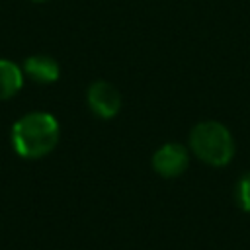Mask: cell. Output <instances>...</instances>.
<instances>
[{"label":"cell","instance_id":"obj_1","mask_svg":"<svg viewBox=\"0 0 250 250\" xmlns=\"http://www.w3.org/2000/svg\"><path fill=\"white\" fill-rule=\"evenodd\" d=\"M59 143V121L47 111H31L12 125V146L23 158H41Z\"/></svg>","mask_w":250,"mask_h":250},{"label":"cell","instance_id":"obj_2","mask_svg":"<svg viewBox=\"0 0 250 250\" xmlns=\"http://www.w3.org/2000/svg\"><path fill=\"white\" fill-rule=\"evenodd\" d=\"M191 152L209 166H227L234 156V139L219 121H199L189 133Z\"/></svg>","mask_w":250,"mask_h":250},{"label":"cell","instance_id":"obj_3","mask_svg":"<svg viewBox=\"0 0 250 250\" xmlns=\"http://www.w3.org/2000/svg\"><path fill=\"white\" fill-rule=\"evenodd\" d=\"M86 100H88L90 109L98 117H102V119H111L121 109V94L107 80H96V82H92L90 88H88Z\"/></svg>","mask_w":250,"mask_h":250},{"label":"cell","instance_id":"obj_4","mask_svg":"<svg viewBox=\"0 0 250 250\" xmlns=\"http://www.w3.org/2000/svg\"><path fill=\"white\" fill-rule=\"evenodd\" d=\"M189 152L180 143H166L152 154V168L162 178H178L188 170Z\"/></svg>","mask_w":250,"mask_h":250},{"label":"cell","instance_id":"obj_5","mask_svg":"<svg viewBox=\"0 0 250 250\" xmlns=\"http://www.w3.org/2000/svg\"><path fill=\"white\" fill-rule=\"evenodd\" d=\"M23 74L37 84H51L59 78V62L49 55H31L21 66Z\"/></svg>","mask_w":250,"mask_h":250},{"label":"cell","instance_id":"obj_6","mask_svg":"<svg viewBox=\"0 0 250 250\" xmlns=\"http://www.w3.org/2000/svg\"><path fill=\"white\" fill-rule=\"evenodd\" d=\"M23 86V70L8 59H0V102L16 96Z\"/></svg>","mask_w":250,"mask_h":250},{"label":"cell","instance_id":"obj_7","mask_svg":"<svg viewBox=\"0 0 250 250\" xmlns=\"http://www.w3.org/2000/svg\"><path fill=\"white\" fill-rule=\"evenodd\" d=\"M234 201L240 211L250 213V172L242 174L234 186Z\"/></svg>","mask_w":250,"mask_h":250},{"label":"cell","instance_id":"obj_8","mask_svg":"<svg viewBox=\"0 0 250 250\" xmlns=\"http://www.w3.org/2000/svg\"><path fill=\"white\" fill-rule=\"evenodd\" d=\"M33 2H45V0H33Z\"/></svg>","mask_w":250,"mask_h":250}]
</instances>
